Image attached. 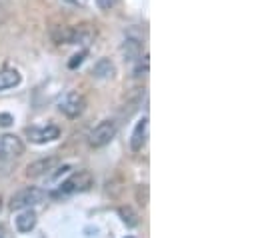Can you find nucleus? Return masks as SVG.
I'll return each mask as SVG.
<instances>
[{"label": "nucleus", "instance_id": "12", "mask_svg": "<svg viewBox=\"0 0 258 238\" xmlns=\"http://www.w3.org/2000/svg\"><path fill=\"white\" fill-rule=\"evenodd\" d=\"M122 52H124V60H136L140 58V42L134 40V38H128L122 46Z\"/></svg>", "mask_w": 258, "mask_h": 238}, {"label": "nucleus", "instance_id": "19", "mask_svg": "<svg viewBox=\"0 0 258 238\" xmlns=\"http://www.w3.org/2000/svg\"><path fill=\"white\" fill-rule=\"evenodd\" d=\"M0 210H2V200H0Z\"/></svg>", "mask_w": 258, "mask_h": 238}, {"label": "nucleus", "instance_id": "14", "mask_svg": "<svg viewBox=\"0 0 258 238\" xmlns=\"http://www.w3.org/2000/svg\"><path fill=\"white\" fill-rule=\"evenodd\" d=\"M146 72H148V58L144 56V60H140V62H138V66H136L134 74H136V76H142V74H146Z\"/></svg>", "mask_w": 258, "mask_h": 238}, {"label": "nucleus", "instance_id": "9", "mask_svg": "<svg viewBox=\"0 0 258 238\" xmlns=\"http://www.w3.org/2000/svg\"><path fill=\"white\" fill-rule=\"evenodd\" d=\"M14 224H16V230H18V232H30V230L36 226V214L28 208V210H24V212H20V214L16 216Z\"/></svg>", "mask_w": 258, "mask_h": 238}, {"label": "nucleus", "instance_id": "4", "mask_svg": "<svg viewBox=\"0 0 258 238\" xmlns=\"http://www.w3.org/2000/svg\"><path fill=\"white\" fill-rule=\"evenodd\" d=\"M116 130H118V126H116L114 120H104V122H100V124L90 132V138H88L90 146H92V148H102V146H106V144L116 136Z\"/></svg>", "mask_w": 258, "mask_h": 238}, {"label": "nucleus", "instance_id": "8", "mask_svg": "<svg viewBox=\"0 0 258 238\" xmlns=\"http://www.w3.org/2000/svg\"><path fill=\"white\" fill-rule=\"evenodd\" d=\"M146 136H148V118L144 116L142 120L136 122L134 130H132V136H130V148L134 152L142 150V146L146 144Z\"/></svg>", "mask_w": 258, "mask_h": 238}, {"label": "nucleus", "instance_id": "17", "mask_svg": "<svg viewBox=\"0 0 258 238\" xmlns=\"http://www.w3.org/2000/svg\"><path fill=\"white\" fill-rule=\"evenodd\" d=\"M12 124V116L10 114H0V126H10Z\"/></svg>", "mask_w": 258, "mask_h": 238}, {"label": "nucleus", "instance_id": "5", "mask_svg": "<svg viewBox=\"0 0 258 238\" xmlns=\"http://www.w3.org/2000/svg\"><path fill=\"white\" fill-rule=\"evenodd\" d=\"M24 154V144L18 136L14 134H4L0 136V158L2 160H12L20 158Z\"/></svg>", "mask_w": 258, "mask_h": 238}, {"label": "nucleus", "instance_id": "1", "mask_svg": "<svg viewBox=\"0 0 258 238\" xmlns=\"http://www.w3.org/2000/svg\"><path fill=\"white\" fill-rule=\"evenodd\" d=\"M92 184H94L92 172H88V170H78V172H74L68 180H64V182L60 184V188H58V192H56L54 196H70V194H76V192H84V190H88Z\"/></svg>", "mask_w": 258, "mask_h": 238}, {"label": "nucleus", "instance_id": "10", "mask_svg": "<svg viewBox=\"0 0 258 238\" xmlns=\"http://www.w3.org/2000/svg\"><path fill=\"white\" fill-rule=\"evenodd\" d=\"M20 84V72L14 68H2L0 70V90H8Z\"/></svg>", "mask_w": 258, "mask_h": 238}, {"label": "nucleus", "instance_id": "7", "mask_svg": "<svg viewBox=\"0 0 258 238\" xmlns=\"http://www.w3.org/2000/svg\"><path fill=\"white\" fill-rule=\"evenodd\" d=\"M56 164H58V158H56V156L40 158V160H36V162H32V164L26 166V176H28V178H38V176L50 172Z\"/></svg>", "mask_w": 258, "mask_h": 238}, {"label": "nucleus", "instance_id": "2", "mask_svg": "<svg viewBox=\"0 0 258 238\" xmlns=\"http://www.w3.org/2000/svg\"><path fill=\"white\" fill-rule=\"evenodd\" d=\"M46 198V192L36 188V186H28L20 192H16L10 200V208L12 210H22V208H30V206H36L40 204L42 200Z\"/></svg>", "mask_w": 258, "mask_h": 238}, {"label": "nucleus", "instance_id": "15", "mask_svg": "<svg viewBox=\"0 0 258 238\" xmlns=\"http://www.w3.org/2000/svg\"><path fill=\"white\" fill-rule=\"evenodd\" d=\"M84 56H86V52L74 54V56H72V60L68 62V68H76V66H80V64H82V60H84Z\"/></svg>", "mask_w": 258, "mask_h": 238}, {"label": "nucleus", "instance_id": "16", "mask_svg": "<svg viewBox=\"0 0 258 238\" xmlns=\"http://www.w3.org/2000/svg\"><path fill=\"white\" fill-rule=\"evenodd\" d=\"M116 2H118V0H96V4H98L100 10H110Z\"/></svg>", "mask_w": 258, "mask_h": 238}, {"label": "nucleus", "instance_id": "13", "mask_svg": "<svg viewBox=\"0 0 258 238\" xmlns=\"http://www.w3.org/2000/svg\"><path fill=\"white\" fill-rule=\"evenodd\" d=\"M118 214H120V218L124 220V224L130 226V228L138 224V214H136L130 206H122V208H118Z\"/></svg>", "mask_w": 258, "mask_h": 238}, {"label": "nucleus", "instance_id": "11", "mask_svg": "<svg viewBox=\"0 0 258 238\" xmlns=\"http://www.w3.org/2000/svg\"><path fill=\"white\" fill-rule=\"evenodd\" d=\"M114 72H116V68H114V64H112L108 58L98 60V62L94 64V68H92V74H94L96 78H112Z\"/></svg>", "mask_w": 258, "mask_h": 238}, {"label": "nucleus", "instance_id": "18", "mask_svg": "<svg viewBox=\"0 0 258 238\" xmlns=\"http://www.w3.org/2000/svg\"><path fill=\"white\" fill-rule=\"evenodd\" d=\"M4 18H6V12H4V8H2V6H0V24H2V22H4Z\"/></svg>", "mask_w": 258, "mask_h": 238}, {"label": "nucleus", "instance_id": "3", "mask_svg": "<svg viewBox=\"0 0 258 238\" xmlns=\"http://www.w3.org/2000/svg\"><path fill=\"white\" fill-rule=\"evenodd\" d=\"M84 108H86V100L80 92H68L58 102V110L68 118H78L84 112Z\"/></svg>", "mask_w": 258, "mask_h": 238}, {"label": "nucleus", "instance_id": "6", "mask_svg": "<svg viewBox=\"0 0 258 238\" xmlns=\"http://www.w3.org/2000/svg\"><path fill=\"white\" fill-rule=\"evenodd\" d=\"M28 138L36 144H44V142H52L60 136V130L56 126H44V128H28L26 130Z\"/></svg>", "mask_w": 258, "mask_h": 238}]
</instances>
